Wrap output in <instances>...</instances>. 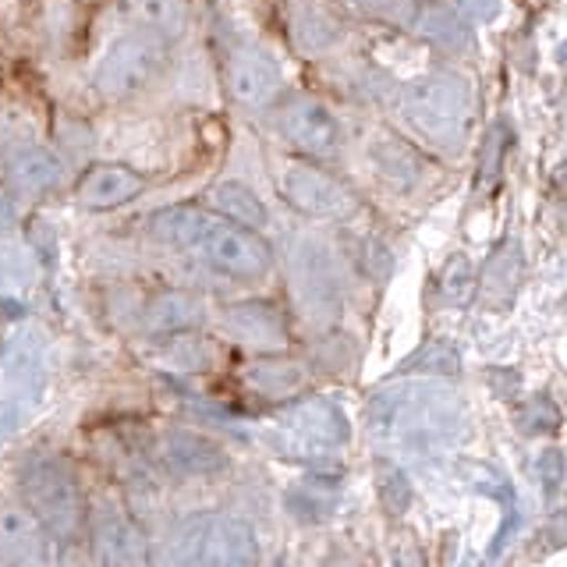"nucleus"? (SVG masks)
<instances>
[{"mask_svg": "<svg viewBox=\"0 0 567 567\" xmlns=\"http://www.w3.org/2000/svg\"><path fill=\"white\" fill-rule=\"evenodd\" d=\"M398 106L415 135L433 142V146H457L472 117V93L461 79L433 75L404 85Z\"/></svg>", "mask_w": 567, "mask_h": 567, "instance_id": "obj_1", "label": "nucleus"}, {"mask_svg": "<svg viewBox=\"0 0 567 567\" xmlns=\"http://www.w3.org/2000/svg\"><path fill=\"white\" fill-rule=\"evenodd\" d=\"M188 252H199L213 270L238 277V280H259L270 274V266H274L270 245L262 241L256 227L206 217V213H203L199 227H195Z\"/></svg>", "mask_w": 567, "mask_h": 567, "instance_id": "obj_2", "label": "nucleus"}, {"mask_svg": "<svg viewBox=\"0 0 567 567\" xmlns=\"http://www.w3.org/2000/svg\"><path fill=\"white\" fill-rule=\"evenodd\" d=\"M167 50L159 35L132 32L103 53L96 64V93L103 100H132L159 79Z\"/></svg>", "mask_w": 567, "mask_h": 567, "instance_id": "obj_3", "label": "nucleus"}, {"mask_svg": "<svg viewBox=\"0 0 567 567\" xmlns=\"http://www.w3.org/2000/svg\"><path fill=\"white\" fill-rule=\"evenodd\" d=\"M277 188L298 213L306 217H323V220H344L354 213V195L337 182L333 174L319 171L312 164L291 159L277 174Z\"/></svg>", "mask_w": 567, "mask_h": 567, "instance_id": "obj_4", "label": "nucleus"}, {"mask_svg": "<svg viewBox=\"0 0 567 567\" xmlns=\"http://www.w3.org/2000/svg\"><path fill=\"white\" fill-rule=\"evenodd\" d=\"M22 489H25L29 507L40 514L53 532L71 528V522H75V514H79V486L64 461L32 457L22 472Z\"/></svg>", "mask_w": 567, "mask_h": 567, "instance_id": "obj_5", "label": "nucleus"}, {"mask_svg": "<svg viewBox=\"0 0 567 567\" xmlns=\"http://www.w3.org/2000/svg\"><path fill=\"white\" fill-rule=\"evenodd\" d=\"M280 132L295 150L309 153V156H330L337 146H341V124H337L327 103H319L312 96H295L288 106H284Z\"/></svg>", "mask_w": 567, "mask_h": 567, "instance_id": "obj_6", "label": "nucleus"}, {"mask_svg": "<svg viewBox=\"0 0 567 567\" xmlns=\"http://www.w3.org/2000/svg\"><path fill=\"white\" fill-rule=\"evenodd\" d=\"M227 93L238 106H248V111H259V106L274 103L277 89H280V68L274 58H266L262 50L245 47L235 58L227 61Z\"/></svg>", "mask_w": 567, "mask_h": 567, "instance_id": "obj_7", "label": "nucleus"}, {"mask_svg": "<svg viewBox=\"0 0 567 567\" xmlns=\"http://www.w3.org/2000/svg\"><path fill=\"white\" fill-rule=\"evenodd\" d=\"M288 32L298 53H309V58H319V53H330L337 43H341V22L327 11L312 4V0H295L288 8Z\"/></svg>", "mask_w": 567, "mask_h": 567, "instance_id": "obj_8", "label": "nucleus"}, {"mask_svg": "<svg viewBox=\"0 0 567 567\" xmlns=\"http://www.w3.org/2000/svg\"><path fill=\"white\" fill-rule=\"evenodd\" d=\"M64 182V164L58 153H50L43 146H29V150H18L8 164V185L18 195H47L53 188H61Z\"/></svg>", "mask_w": 567, "mask_h": 567, "instance_id": "obj_9", "label": "nucleus"}, {"mask_svg": "<svg viewBox=\"0 0 567 567\" xmlns=\"http://www.w3.org/2000/svg\"><path fill=\"white\" fill-rule=\"evenodd\" d=\"M146 182L128 167H93L79 185V203L89 209H117L132 203Z\"/></svg>", "mask_w": 567, "mask_h": 567, "instance_id": "obj_10", "label": "nucleus"}, {"mask_svg": "<svg viewBox=\"0 0 567 567\" xmlns=\"http://www.w3.org/2000/svg\"><path fill=\"white\" fill-rule=\"evenodd\" d=\"M121 11L138 25V32L159 35V40H177L188 25L185 0H121Z\"/></svg>", "mask_w": 567, "mask_h": 567, "instance_id": "obj_11", "label": "nucleus"}, {"mask_svg": "<svg viewBox=\"0 0 567 567\" xmlns=\"http://www.w3.org/2000/svg\"><path fill=\"white\" fill-rule=\"evenodd\" d=\"M298 288L312 306H333L337 301V277L330 270V256L323 245H298Z\"/></svg>", "mask_w": 567, "mask_h": 567, "instance_id": "obj_12", "label": "nucleus"}, {"mask_svg": "<svg viewBox=\"0 0 567 567\" xmlns=\"http://www.w3.org/2000/svg\"><path fill=\"white\" fill-rule=\"evenodd\" d=\"M227 327L235 330L241 341H252V344H280L284 341V323L280 316L266 306V301H241L227 312Z\"/></svg>", "mask_w": 567, "mask_h": 567, "instance_id": "obj_13", "label": "nucleus"}, {"mask_svg": "<svg viewBox=\"0 0 567 567\" xmlns=\"http://www.w3.org/2000/svg\"><path fill=\"white\" fill-rule=\"evenodd\" d=\"M167 465H174L185 475H203L224 468V451L217 443H209L206 436L195 433H171L167 436Z\"/></svg>", "mask_w": 567, "mask_h": 567, "instance_id": "obj_14", "label": "nucleus"}, {"mask_svg": "<svg viewBox=\"0 0 567 567\" xmlns=\"http://www.w3.org/2000/svg\"><path fill=\"white\" fill-rule=\"evenodd\" d=\"M209 203L220 209V217L224 220H235V224H245V227H262L266 224V206H262V199L259 195L248 188L245 182H220V185H213V192H209Z\"/></svg>", "mask_w": 567, "mask_h": 567, "instance_id": "obj_15", "label": "nucleus"}, {"mask_svg": "<svg viewBox=\"0 0 567 567\" xmlns=\"http://www.w3.org/2000/svg\"><path fill=\"white\" fill-rule=\"evenodd\" d=\"M100 564L103 567H142V539L128 522L111 518L100 525Z\"/></svg>", "mask_w": 567, "mask_h": 567, "instance_id": "obj_16", "label": "nucleus"}, {"mask_svg": "<svg viewBox=\"0 0 567 567\" xmlns=\"http://www.w3.org/2000/svg\"><path fill=\"white\" fill-rule=\"evenodd\" d=\"M369 159L372 167H377L390 185H401L408 188L419 177V156L404 146L398 138H377L369 146Z\"/></svg>", "mask_w": 567, "mask_h": 567, "instance_id": "obj_17", "label": "nucleus"}, {"mask_svg": "<svg viewBox=\"0 0 567 567\" xmlns=\"http://www.w3.org/2000/svg\"><path fill=\"white\" fill-rule=\"evenodd\" d=\"M422 35L425 40H433L440 47H447V50H457V47H468V25L461 22L457 11L451 8H433L430 14L422 18Z\"/></svg>", "mask_w": 567, "mask_h": 567, "instance_id": "obj_18", "label": "nucleus"}, {"mask_svg": "<svg viewBox=\"0 0 567 567\" xmlns=\"http://www.w3.org/2000/svg\"><path fill=\"white\" fill-rule=\"evenodd\" d=\"M199 319V306L185 295H167L159 298L156 306L150 309V327L159 333H171V330H185Z\"/></svg>", "mask_w": 567, "mask_h": 567, "instance_id": "obj_19", "label": "nucleus"}, {"mask_svg": "<svg viewBox=\"0 0 567 567\" xmlns=\"http://www.w3.org/2000/svg\"><path fill=\"white\" fill-rule=\"evenodd\" d=\"M341 4L386 25H408L415 18V0H341Z\"/></svg>", "mask_w": 567, "mask_h": 567, "instance_id": "obj_20", "label": "nucleus"}, {"mask_svg": "<svg viewBox=\"0 0 567 567\" xmlns=\"http://www.w3.org/2000/svg\"><path fill=\"white\" fill-rule=\"evenodd\" d=\"M461 4H465L468 14H475V18H489L496 11V0H461Z\"/></svg>", "mask_w": 567, "mask_h": 567, "instance_id": "obj_21", "label": "nucleus"}, {"mask_svg": "<svg viewBox=\"0 0 567 567\" xmlns=\"http://www.w3.org/2000/svg\"><path fill=\"white\" fill-rule=\"evenodd\" d=\"M11 220H14V209H11V199L4 192H0V230H8L11 227Z\"/></svg>", "mask_w": 567, "mask_h": 567, "instance_id": "obj_22", "label": "nucleus"}]
</instances>
